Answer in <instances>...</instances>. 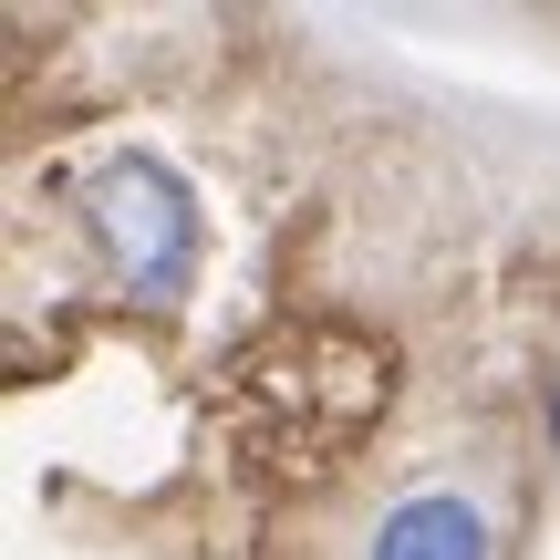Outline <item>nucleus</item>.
Returning a JSON list of instances; mask_svg holds the SVG:
<instances>
[{"mask_svg": "<svg viewBox=\"0 0 560 560\" xmlns=\"http://www.w3.org/2000/svg\"><path fill=\"white\" fill-rule=\"evenodd\" d=\"M73 219L83 240L104 249V270L136 301H187L208 260V208L187 187V166L145 156V145H115V156L73 166Z\"/></svg>", "mask_w": 560, "mask_h": 560, "instance_id": "obj_1", "label": "nucleus"}, {"mask_svg": "<svg viewBox=\"0 0 560 560\" xmlns=\"http://www.w3.org/2000/svg\"><path fill=\"white\" fill-rule=\"evenodd\" d=\"M363 560H499V529H488V509L467 488H416V499H395L374 520Z\"/></svg>", "mask_w": 560, "mask_h": 560, "instance_id": "obj_2", "label": "nucleus"}, {"mask_svg": "<svg viewBox=\"0 0 560 560\" xmlns=\"http://www.w3.org/2000/svg\"><path fill=\"white\" fill-rule=\"evenodd\" d=\"M550 446H560V395H550Z\"/></svg>", "mask_w": 560, "mask_h": 560, "instance_id": "obj_3", "label": "nucleus"}]
</instances>
